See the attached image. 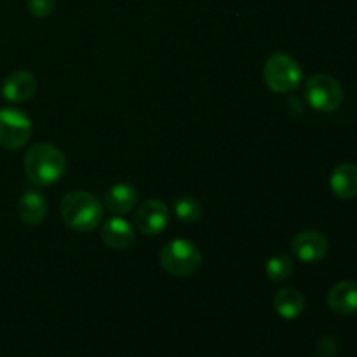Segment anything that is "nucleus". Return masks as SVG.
<instances>
[{"label": "nucleus", "mask_w": 357, "mask_h": 357, "mask_svg": "<svg viewBox=\"0 0 357 357\" xmlns=\"http://www.w3.org/2000/svg\"><path fill=\"white\" fill-rule=\"evenodd\" d=\"M274 309L282 319H296L305 309L303 295L295 288L279 289L274 298Z\"/></svg>", "instance_id": "obj_15"}, {"label": "nucleus", "mask_w": 357, "mask_h": 357, "mask_svg": "<svg viewBox=\"0 0 357 357\" xmlns=\"http://www.w3.org/2000/svg\"><path fill=\"white\" fill-rule=\"evenodd\" d=\"M307 103L317 112H335L342 105L344 91L337 79L330 75H314L305 84Z\"/></svg>", "instance_id": "obj_5"}, {"label": "nucleus", "mask_w": 357, "mask_h": 357, "mask_svg": "<svg viewBox=\"0 0 357 357\" xmlns=\"http://www.w3.org/2000/svg\"><path fill=\"white\" fill-rule=\"evenodd\" d=\"M138 204V190L129 183H117L108 190L105 206L115 215H126Z\"/></svg>", "instance_id": "obj_14"}, {"label": "nucleus", "mask_w": 357, "mask_h": 357, "mask_svg": "<svg viewBox=\"0 0 357 357\" xmlns=\"http://www.w3.org/2000/svg\"><path fill=\"white\" fill-rule=\"evenodd\" d=\"M59 215L75 232H91L103 220V204L89 192L73 190L61 199Z\"/></svg>", "instance_id": "obj_2"}, {"label": "nucleus", "mask_w": 357, "mask_h": 357, "mask_svg": "<svg viewBox=\"0 0 357 357\" xmlns=\"http://www.w3.org/2000/svg\"><path fill=\"white\" fill-rule=\"evenodd\" d=\"M264 79L268 89L274 93H289L295 91L302 82V68L289 54L275 52L267 59L264 68Z\"/></svg>", "instance_id": "obj_4"}, {"label": "nucleus", "mask_w": 357, "mask_h": 357, "mask_svg": "<svg viewBox=\"0 0 357 357\" xmlns=\"http://www.w3.org/2000/svg\"><path fill=\"white\" fill-rule=\"evenodd\" d=\"M171 213L162 201L150 199L136 209L135 225L145 236H159L169 225Z\"/></svg>", "instance_id": "obj_7"}, {"label": "nucleus", "mask_w": 357, "mask_h": 357, "mask_svg": "<svg viewBox=\"0 0 357 357\" xmlns=\"http://www.w3.org/2000/svg\"><path fill=\"white\" fill-rule=\"evenodd\" d=\"M330 187L337 197L345 201L357 197V166L345 162L335 167L330 178Z\"/></svg>", "instance_id": "obj_13"}, {"label": "nucleus", "mask_w": 357, "mask_h": 357, "mask_svg": "<svg viewBox=\"0 0 357 357\" xmlns=\"http://www.w3.org/2000/svg\"><path fill=\"white\" fill-rule=\"evenodd\" d=\"M328 305L340 316L357 314V281H342L328 293Z\"/></svg>", "instance_id": "obj_11"}, {"label": "nucleus", "mask_w": 357, "mask_h": 357, "mask_svg": "<svg viewBox=\"0 0 357 357\" xmlns=\"http://www.w3.org/2000/svg\"><path fill=\"white\" fill-rule=\"evenodd\" d=\"M56 7V0H26V9L35 17H47Z\"/></svg>", "instance_id": "obj_18"}, {"label": "nucleus", "mask_w": 357, "mask_h": 357, "mask_svg": "<svg viewBox=\"0 0 357 357\" xmlns=\"http://www.w3.org/2000/svg\"><path fill=\"white\" fill-rule=\"evenodd\" d=\"M265 271H267L271 281H284V279H288L293 274V260L288 255H278V257H272L267 261Z\"/></svg>", "instance_id": "obj_17"}, {"label": "nucleus", "mask_w": 357, "mask_h": 357, "mask_svg": "<svg viewBox=\"0 0 357 357\" xmlns=\"http://www.w3.org/2000/svg\"><path fill=\"white\" fill-rule=\"evenodd\" d=\"M17 215L28 225H38L47 216V202L37 190H26L17 201Z\"/></svg>", "instance_id": "obj_12"}, {"label": "nucleus", "mask_w": 357, "mask_h": 357, "mask_svg": "<svg viewBox=\"0 0 357 357\" xmlns=\"http://www.w3.org/2000/svg\"><path fill=\"white\" fill-rule=\"evenodd\" d=\"M291 250L296 258L305 264H316L328 253V239L317 230H303L291 241Z\"/></svg>", "instance_id": "obj_8"}, {"label": "nucleus", "mask_w": 357, "mask_h": 357, "mask_svg": "<svg viewBox=\"0 0 357 357\" xmlns=\"http://www.w3.org/2000/svg\"><path fill=\"white\" fill-rule=\"evenodd\" d=\"M24 171L31 183L47 187L65 174L66 157L51 143H37L24 155Z\"/></svg>", "instance_id": "obj_1"}, {"label": "nucleus", "mask_w": 357, "mask_h": 357, "mask_svg": "<svg viewBox=\"0 0 357 357\" xmlns=\"http://www.w3.org/2000/svg\"><path fill=\"white\" fill-rule=\"evenodd\" d=\"M37 93V79L30 72H14L3 80L2 94L10 103H23Z\"/></svg>", "instance_id": "obj_9"}, {"label": "nucleus", "mask_w": 357, "mask_h": 357, "mask_svg": "<svg viewBox=\"0 0 357 357\" xmlns=\"http://www.w3.org/2000/svg\"><path fill=\"white\" fill-rule=\"evenodd\" d=\"M160 265L176 278L195 274L202 265V253L197 244L187 239L169 241L160 251Z\"/></svg>", "instance_id": "obj_3"}, {"label": "nucleus", "mask_w": 357, "mask_h": 357, "mask_svg": "<svg viewBox=\"0 0 357 357\" xmlns=\"http://www.w3.org/2000/svg\"><path fill=\"white\" fill-rule=\"evenodd\" d=\"M101 239L108 248L121 251L132 246L136 234L131 223L119 218V216H114V218H108L101 227Z\"/></svg>", "instance_id": "obj_10"}, {"label": "nucleus", "mask_w": 357, "mask_h": 357, "mask_svg": "<svg viewBox=\"0 0 357 357\" xmlns=\"http://www.w3.org/2000/svg\"><path fill=\"white\" fill-rule=\"evenodd\" d=\"M174 213L183 223H195L202 216V206L194 197H180L174 201Z\"/></svg>", "instance_id": "obj_16"}, {"label": "nucleus", "mask_w": 357, "mask_h": 357, "mask_svg": "<svg viewBox=\"0 0 357 357\" xmlns=\"http://www.w3.org/2000/svg\"><path fill=\"white\" fill-rule=\"evenodd\" d=\"M337 349H338L337 342L330 337L323 338V340L317 344V352H319V357H333L335 354H337Z\"/></svg>", "instance_id": "obj_19"}, {"label": "nucleus", "mask_w": 357, "mask_h": 357, "mask_svg": "<svg viewBox=\"0 0 357 357\" xmlns=\"http://www.w3.org/2000/svg\"><path fill=\"white\" fill-rule=\"evenodd\" d=\"M31 122L17 108H0V145L7 150H17L30 139Z\"/></svg>", "instance_id": "obj_6"}]
</instances>
